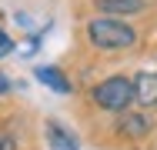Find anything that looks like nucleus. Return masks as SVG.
I'll use <instances>...</instances> for the list:
<instances>
[{
  "label": "nucleus",
  "mask_w": 157,
  "mask_h": 150,
  "mask_svg": "<svg viewBox=\"0 0 157 150\" xmlns=\"http://www.w3.org/2000/svg\"><path fill=\"white\" fill-rule=\"evenodd\" d=\"M87 37H90V43L100 47V50H124L130 43H137L134 27H127L124 20H114V17H97V20H90Z\"/></svg>",
  "instance_id": "f257e3e1"
},
{
  "label": "nucleus",
  "mask_w": 157,
  "mask_h": 150,
  "mask_svg": "<svg viewBox=\"0 0 157 150\" xmlns=\"http://www.w3.org/2000/svg\"><path fill=\"white\" fill-rule=\"evenodd\" d=\"M130 100H134V80H127V77H107L104 84L94 87V103L104 110L124 114L130 107Z\"/></svg>",
  "instance_id": "f03ea898"
},
{
  "label": "nucleus",
  "mask_w": 157,
  "mask_h": 150,
  "mask_svg": "<svg viewBox=\"0 0 157 150\" xmlns=\"http://www.w3.org/2000/svg\"><path fill=\"white\" fill-rule=\"evenodd\" d=\"M44 137H47V147L50 150H80V140L77 133H70L60 120H47L44 127Z\"/></svg>",
  "instance_id": "7ed1b4c3"
},
{
  "label": "nucleus",
  "mask_w": 157,
  "mask_h": 150,
  "mask_svg": "<svg viewBox=\"0 0 157 150\" xmlns=\"http://www.w3.org/2000/svg\"><path fill=\"white\" fill-rule=\"evenodd\" d=\"M117 133L121 137H130V140H140V137H147L151 133V117L147 114H121L117 117Z\"/></svg>",
  "instance_id": "20e7f679"
},
{
  "label": "nucleus",
  "mask_w": 157,
  "mask_h": 150,
  "mask_svg": "<svg viewBox=\"0 0 157 150\" xmlns=\"http://www.w3.org/2000/svg\"><path fill=\"white\" fill-rule=\"evenodd\" d=\"M134 100L137 103H147V107L157 103V70H147V73H137L134 77Z\"/></svg>",
  "instance_id": "39448f33"
},
{
  "label": "nucleus",
  "mask_w": 157,
  "mask_h": 150,
  "mask_svg": "<svg viewBox=\"0 0 157 150\" xmlns=\"http://www.w3.org/2000/svg\"><path fill=\"white\" fill-rule=\"evenodd\" d=\"M37 80L47 84L50 90H57V93H70V80L63 77L57 67H37Z\"/></svg>",
  "instance_id": "423d86ee"
},
{
  "label": "nucleus",
  "mask_w": 157,
  "mask_h": 150,
  "mask_svg": "<svg viewBox=\"0 0 157 150\" xmlns=\"http://www.w3.org/2000/svg\"><path fill=\"white\" fill-rule=\"evenodd\" d=\"M144 7H147V0H97V10H104V13H137Z\"/></svg>",
  "instance_id": "0eeeda50"
},
{
  "label": "nucleus",
  "mask_w": 157,
  "mask_h": 150,
  "mask_svg": "<svg viewBox=\"0 0 157 150\" xmlns=\"http://www.w3.org/2000/svg\"><path fill=\"white\" fill-rule=\"evenodd\" d=\"M10 50H13V40H10V37H7L3 30H0V57H7Z\"/></svg>",
  "instance_id": "6e6552de"
},
{
  "label": "nucleus",
  "mask_w": 157,
  "mask_h": 150,
  "mask_svg": "<svg viewBox=\"0 0 157 150\" xmlns=\"http://www.w3.org/2000/svg\"><path fill=\"white\" fill-rule=\"evenodd\" d=\"M0 150H17V140L10 133H0Z\"/></svg>",
  "instance_id": "1a4fd4ad"
},
{
  "label": "nucleus",
  "mask_w": 157,
  "mask_h": 150,
  "mask_svg": "<svg viewBox=\"0 0 157 150\" xmlns=\"http://www.w3.org/2000/svg\"><path fill=\"white\" fill-rule=\"evenodd\" d=\"M3 90H10V80H7V77H0V93H3Z\"/></svg>",
  "instance_id": "9d476101"
}]
</instances>
